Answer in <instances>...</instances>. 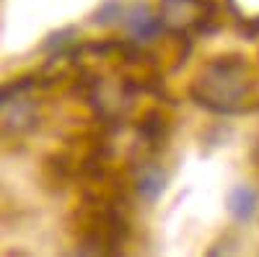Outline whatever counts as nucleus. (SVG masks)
Returning <instances> with one entry per match:
<instances>
[{"label":"nucleus","mask_w":259,"mask_h":257,"mask_svg":"<svg viewBox=\"0 0 259 257\" xmlns=\"http://www.w3.org/2000/svg\"><path fill=\"white\" fill-rule=\"evenodd\" d=\"M31 81L29 78H21V81H16V83H8V86H0V106L3 104H8V101H13L21 91H24V86H29Z\"/></svg>","instance_id":"nucleus-6"},{"label":"nucleus","mask_w":259,"mask_h":257,"mask_svg":"<svg viewBox=\"0 0 259 257\" xmlns=\"http://www.w3.org/2000/svg\"><path fill=\"white\" fill-rule=\"evenodd\" d=\"M127 26H130V31H133L135 36H140V39H150V36H156V34H158V26H161V24L148 13V8L138 6V8L130 11V16H127Z\"/></svg>","instance_id":"nucleus-3"},{"label":"nucleus","mask_w":259,"mask_h":257,"mask_svg":"<svg viewBox=\"0 0 259 257\" xmlns=\"http://www.w3.org/2000/svg\"><path fill=\"white\" fill-rule=\"evenodd\" d=\"M163 187H166V174H163L161 169H148L145 174H143V179H140V185H138L140 195L145 200H158Z\"/></svg>","instance_id":"nucleus-5"},{"label":"nucleus","mask_w":259,"mask_h":257,"mask_svg":"<svg viewBox=\"0 0 259 257\" xmlns=\"http://www.w3.org/2000/svg\"><path fill=\"white\" fill-rule=\"evenodd\" d=\"M228 208L233 213V218L249 221L251 213L256 210V195H254L251 190H246V187H239V190H233L231 195H228Z\"/></svg>","instance_id":"nucleus-4"},{"label":"nucleus","mask_w":259,"mask_h":257,"mask_svg":"<svg viewBox=\"0 0 259 257\" xmlns=\"http://www.w3.org/2000/svg\"><path fill=\"white\" fill-rule=\"evenodd\" d=\"M197 3L194 0H166L163 3V21L168 26H189L194 18H197Z\"/></svg>","instance_id":"nucleus-2"},{"label":"nucleus","mask_w":259,"mask_h":257,"mask_svg":"<svg viewBox=\"0 0 259 257\" xmlns=\"http://www.w3.org/2000/svg\"><path fill=\"white\" fill-rule=\"evenodd\" d=\"M246 94L244 76L233 68H212L197 86V99L218 112L236 106Z\"/></svg>","instance_id":"nucleus-1"}]
</instances>
